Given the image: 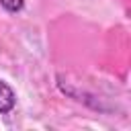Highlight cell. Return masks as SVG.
Segmentation results:
<instances>
[{
    "mask_svg": "<svg viewBox=\"0 0 131 131\" xmlns=\"http://www.w3.org/2000/svg\"><path fill=\"white\" fill-rule=\"evenodd\" d=\"M14 106H16V92L12 90L8 82L0 80V115L12 113Z\"/></svg>",
    "mask_w": 131,
    "mask_h": 131,
    "instance_id": "6da1fadb",
    "label": "cell"
},
{
    "mask_svg": "<svg viewBox=\"0 0 131 131\" xmlns=\"http://www.w3.org/2000/svg\"><path fill=\"white\" fill-rule=\"evenodd\" d=\"M0 6L10 14H18L25 8V0H0Z\"/></svg>",
    "mask_w": 131,
    "mask_h": 131,
    "instance_id": "7a4b0ae2",
    "label": "cell"
}]
</instances>
